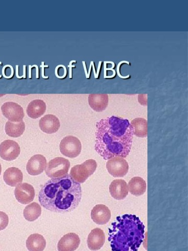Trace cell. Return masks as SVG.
Here are the masks:
<instances>
[{
  "instance_id": "obj_1",
  "label": "cell",
  "mask_w": 188,
  "mask_h": 251,
  "mask_svg": "<svg viewBox=\"0 0 188 251\" xmlns=\"http://www.w3.org/2000/svg\"><path fill=\"white\" fill-rule=\"evenodd\" d=\"M95 149L105 160L126 157L131 149L133 130L128 120L117 116L102 119L96 124Z\"/></svg>"
},
{
  "instance_id": "obj_2",
  "label": "cell",
  "mask_w": 188,
  "mask_h": 251,
  "mask_svg": "<svg viewBox=\"0 0 188 251\" xmlns=\"http://www.w3.org/2000/svg\"><path fill=\"white\" fill-rule=\"evenodd\" d=\"M81 197L80 183L69 174L49 180L42 186L38 195L41 206L47 210L58 213L74 210Z\"/></svg>"
},
{
  "instance_id": "obj_3",
  "label": "cell",
  "mask_w": 188,
  "mask_h": 251,
  "mask_svg": "<svg viewBox=\"0 0 188 251\" xmlns=\"http://www.w3.org/2000/svg\"><path fill=\"white\" fill-rule=\"evenodd\" d=\"M145 226L133 215L118 217L109 228V240L113 251H136L142 245Z\"/></svg>"
},
{
  "instance_id": "obj_4",
  "label": "cell",
  "mask_w": 188,
  "mask_h": 251,
  "mask_svg": "<svg viewBox=\"0 0 188 251\" xmlns=\"http://www.w3.org/2000/svg\"><path fill=\"white\" fill-rule=\"evenodd\" d=\"M97 168L96 161L92 159L87 160L82 164L72 167L70 175L78 183H83L95 172Z\"/></svg>"
},
{
  "instance_id": "obj_5",
  "label": "cell",
  "mask_w": 188,
  "mask_h": 251,
  "mask_svg": "<svg viewBox=\"0 0 188 251\" xmlns=\"http://www.w3.org/2000/svg\"><path fill=\"white\" fill-rule=\"evenodd\" d=\"M70 167L68 159L58 157L50 160L45 170L46 174L49 178H56L68 174Z\"/></svg>"
},
{
  "instance_id": "obj_6",
  "label": "cell",
  "mask_w": 188,
  "mask_h": 251,
  "mask_svg": "<svg viewBox=\"0 0 188 251\" xmlns=\"http://www.w3.org/2000/svg\"><path fill=\"white\" fill-rule=\"evenodd\" d=\"M82 145L80 141L74 136H67L62 140L60 144V151L65 157L75 158L81 153Z\"/></svg>"
},
{
  "instance_id": "obj_7",
  "label": "cell",
  "mask_w": 188,
  "mask_h": 251,
  "mask_svg": "<svg viewBox=\"0 0 188 251\" xmlns=\"http://www.w3.org/2000/svg\"><path fill=\"white\" fill-rule=\"evenodd\" d=\"M107 169L109 173L114 177H123L129 170V165L123 157H117L108 159Z\"/></svg>"
},
{
  "instance_id": "obj_8",
  "label": "cell",
  "mask_w": 188,
  "mask_h": 251,
  "mask_svg": "<svg viewBox=\"0 0 188 251\" xmlns=\"http://www.w3.org/2000/svg\"><path fill=\"white\" fill-rule=\"evenodd\" d=\"M1 110L4 116L13 122H21L25 116L23 108L16 103H5L1 107Z\"/></svg>"
},
{
  "instance_id": "obj_9",
  "label": "cell",
  "mask_w": 188,
  "mask_h": 251,
  "mask_svg": "<svg viewBox=\"0 0 188 251\" xmlns=\"http://www.w3.org/2000/svg\"><path fill=\"white\" fill-rule=\"evenodd\" d=\"M20 154V147L16 141L6 140L0 144V157L5 160H14Z\"/></svg>"
},
{
  "instance_id": "obj_10",
  "label": "cell",
  "mask_w": 188,
  "mask_h": 251,
  "mask_svg": "<svg viewBox=\"0 0 188 251\" xmlns=\"http://www.w3.org/2000/svg\"><path fill=\"white\" fill-rule=\"evenodd\" d=\"M15 195L20 203L27 204L33 201L35 196V191L31 185L26 183H21L16 187Z\"/></svg>"
},
{
  "instance_id": "obj_11",
  "label": "cell",
  "mask_w": 188,
  "mask_h": 251,
  "mask_svg": "<svg viewBox=\"0 0 188 251\" xmlns=\"http://www.w3.org/2000/svg\"><path fill=\"white\" fill-rule=\"evenodd\" d=\"M47 162L46 157L42 155L32 157L27 164V171L29 174L36 176L42 174L46 170Z\"/></svg>"
},
{
  "instance_id": "obj_12",
  "label": "cell",
  "mask_w": 188,
  "mask_h": 251,
  "mask_svg": "<svg viewBox=\"0 0 188 251\" xmlns=\"http://www.w3.org/2000/svg\"><path fill=\"white\" fill-rule=\"evenodd\" d=\"M39 125L42 131L48 134L57 132L61 127L60 120L53 114L45 115L40 120Z\"/></svg>"
},
{
  "instance_id": "obj_13",
  "label": "cell",
  "mask_w": 188,
  "mask_h": 251,
  "mask_svg": "<svg viewBox=\"0 0 188 251\" xmlns=\"http://www.w3.org/2000/svg\"><path fill=\"white\" fill-rule=\"evenodd\" d=\"M92 220L98 225L108 223L111 219V212L106 205L99 204L94 206L91 213Z\"/></svg>"
},
{
  "instance_id": "obj_14",
  "label": "cell",
  "mask_w": 188,
  "mask_h": 251,
  "mask_svg": "<svg viewBox=\"0 0 188 251\" xmlns=\"http://www.w3.org/2000/svg\"><path fill=\"white\" fill-rule=\"evenodd\" d=\"M79 236L73 233L64 235L59 241L58 248L59 251H74L77 249L80 244Z\"/></svg>"
},
{
  "instance_id": "obj_15",
  "label": "cell",
  "mask_w": 188,
  "mask_h": 251,
  "mask_svg": "<svg viewBox=\"0 0 188 251\" xmlns=\"http://www.w3.org/2000/svg\"><path fill=\"white\" fill-rule=\"evenodd\" d=\"M106 236L104 231L99 228H95L91 231L87 238L89 249L92 251L100 250L104 245Z\"/></svg>"
},
{
  "instance_id": "obj_16",
  "label": "cell",
  "mask_w": 188,
  "mask_h": 251,
  "mask_svg": "<svg viewBox=\"0 0 188 251\" xmlns=\"http://www.w3.org/2000/svg\"><path fill=\"white\" fill-rule=\"evenodd\" d=\"M110 192L114 199L118 200H123L128 194L127 183L124 180H114L110 185Z\"/></svg>"
},
{
  "instance_id": "obj_17",
  "label": "cell",
  "mask_w": 188,
  "mask_h": 251,
  "mask_svg": "<svg viewBox=\"0 0 188 251\" xmlns=\"http://www.w3.org/2000/svg\"><path fill=\"white\" fill-rule=\"evenodd\" d=\"M109 99L108 94H91L89 95L88 102L94 110L101 112L107 108Z\"/></svg>"
},
{
  "instance_id": "obj_18",
  "label": "cell",
  "mask_w": 188,
  "mask_h": 251,
  "mask_svg": "<svg viewBox=\"0 0 188 251\" xmlns=\"http://www.w3.org/2000/svg\"><path fill=\"white\" fill-rule=\"evenodd\" d=\"M23 180L22 172L16 167H11L4 174V180L9 186L15 187L21 184Z\"/></svg>"
},
{
  "instance_id": "obj_19",
  "label": "cell",
  "mask_w": 188,
  "mask_h": 251,
  "mask_svg": "<svg viewBox=\"0 0 188 251\" xmlns=\"http://www.w3.org/2000/svg\"><path fill=\"white\" fill-rule=\"evenodd\" d=\"M128 188L131 194L139 196L144 194L146 191L147 184L143 178L135 177L129 182Z\"/></svg>"
},
{
  "instance_id": "obj_20",
  "label": "cell",
  "mask_w": 188,
  "mask_h": 251,
  "mask_svg": "<svg viewBox=\"0 0 188 251\" xmlns=\"http://www.w3.org/2000/svg\"><path fill=\"white\" fill-rule=\"evenodd\" d=\"M46 110V103L41 100H34L31 101L27 109L28 116L32 119H37L45 112Z\"/></svg>"
},
{
  "instance_id": "obj_21",
  "label": "cell",
  "mask_w": 188,
  "mask_h": 251,
  "mask_svg": "<svg viewBox=\"0 0 188 251\" xmlns=\"http://www.w3.org/2000/svg\"><path fill=\"white\" fill-rule=\"evenodd\" d=\"M46 246L44 237L38 234L30 235L26 241V247L30 251H42Z\"/></svg>"
},
{
  "instance_id": "obj_22",
  "label": "cell",
  "mask_w": 188,
  "mask_h": 251,
  "mask_svg": "<svg viewBox=\"0 0 188 251\" xmlns=\"http://www.w3.org/2000/svg\"><path fill=\"white\" fill-rule=\"evenodd\" d=\"M134 135L139 138H145L148 135L147 120L143 118H136L130 123Z\"/></svg>"
},
{
  "instance_id": "obj_23",
  "label": "cell",
  "mask_w": 188,
  "mask_h": 251,
  "mask_svg": "<svg viewBox=\"0 0 188 251\" xmlns=\"http://www.w3.org/2000/svg\"><path fill=\"white\" fill-rule=\"evenodd\" d=\"M25 131V124L22 121L17 123L8 121L6 124L5 131L11 137L18 138L22 136Z\"/></svg>"
},
{
  "instance_id": "obj_24",
  "label": "cell",
  "mask_w": 188,
  "mask_h": 251,
  "mask_svg": "<svg viewBox=\"0 0 188 251\" xmlns=\"http://www.w3.org/2000/svg\"><path fill=\"white\" fill-rule=\"evenodd\" d=\"M42 209L39 204L33 202L26 206L23 215L26 220L33 222L39 218Z\"/></svg>"
},
{
  "instance_id": "obj_25",
  "label": "cell",
  "mask_w": 188,
  "mask_h": 251,
  "mask_svg": "<svg viewBox=\"0 0 188 251\" xmlns=\"http://www.w3.org/2000/svg\"><path fill=\"white\" fill-rule=\"evenodd\" d=\"M9 217L8 215L2 212H0V231L5 229L9 224Z\"/></svg>"
},
{
  "instance_id": "obj_26",
  "label": "cell",
  "mask_w": 188,
  "mask_h": 251,
  "mask_svg": "<svg viewBox=\"0 0 188 251\" xmlns=\"http://www.w3.org/2000/svg\"><path fill=\"white\" fill-rule=\"evenodd\" d=\"M2 173V166L1 164H0V176H1Z\"/></svg>"
}]
</instances>
